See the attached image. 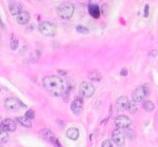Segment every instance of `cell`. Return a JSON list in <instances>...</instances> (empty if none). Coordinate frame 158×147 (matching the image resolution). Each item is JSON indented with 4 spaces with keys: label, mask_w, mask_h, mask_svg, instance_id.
I'll use <instances>...</instances> for the list:
<instances>
[{
    "label": "cell",
    "mask_w": 158,
    "mask_h": 147,
    "mask_svg": "<svg viewBox=\"0 0 158 147\" xmlns=\"http://www.w3.org/2000/svg\"><path fill=\"white\" fill-rule=\"evenodd\" d=\"M137 109H138L137 102H135L134 100H132V101H129V105H128L127 110L129 111L130 113L134 114V113L136 112V111H137Z\"/></svg>",
    "instance_id": "obj_19"
},
{
    "label": "cell",
    "mask_w": 158,
    "mask_h": 147,
    "mask_svg": "<svg viewBox=\"0 0 158 147\" xmlns=\"http://www.w3.org/2000/svg\"><path fill=\"white\" fill-rule=\"evenodd\" d=\"M43 86L49 94L53 97H60L64 94V82L57 75H48L43 79Z\"/></svg>",
    "instance_id": "obj_1"
},
{
    "label": "cell",
    "mask_w": 158,
    "mask_h": 147,
    "mask_svg": "<svg viewBox=\"0 0 158 147\" xmlns=\"http://www.w3.org/2000/svg\"><path fill=\"white\" fill-rule=\"evenodd\" d=\"M74 13V6L72 3H65L57 7V13L62 19H70Z\"/></svg>",
    "instance_id": "obj_2"
},
{
    "label": "cell",
    "mask_w": 158,
    "mask_h": 147,
    "mask_svg": "<svg viewBox=\"0 0 158 147\" xmlns=\"http://www.w3.org/2000/svg\"><path fill=\"white\" fill-rule=\"evenodd\" d=\"M114 122H115V125L117 126V128H120V129H127L132 124V121L129 119V117L125 115L117 117Z\"/></svg>",
    "instance_id": "obj_8"
},
{
    "label": "cell",
    "mask_w": 158,
    "mask_h": 147,
    "mask_svg": "<svg viewBox=\"0 0 158 147\" xmlns=\"http://www.w3.org/2000/svg\"><path fill=\"white\" fill-rule=\"evenodd\" d=\"M5 107H6L8 111L16 112V111L20 110L21 108H24V107H26V106L18 99H15V97H9V99H7L5 100Z\"/></svg>",
    "instance_id": "obj_5"
},
{
    "label": "cell",
    "mask_w": 158,
    "mask_h": 147,
    "mask_svg": "<svg viewBox=\"0 0 158 147\" xmlns=\"http://www.w3.org/2000/svg\"><path fill=\"white\" fill-rule=\"evenodd\" d=\"M90 78H91L92 80H93V81H99V80H101V75H100L99 73L98 72H93V73H92L91 75H90Z\"/></svg>",
    "instance_id": "obj_22"
},
{
    "label": "cell",
    "mask_w": 158,
    "mask_h": 147,
    "mask_svg": "<svg viewBox=\"0 0 158 147\" xmlns=\"http://www.w3.org/2000/svg\"><path fill=\"white\" fill-rule=\"evenodd\" d=\"M156 121H157V124H158V113H157V115H156Z\"/></svg>",
    "instance_id": "obj_29"
},
{
    "label": "cell",
    "mask_w": 158,
    "mask_h": 147,
    "mask_svg": "<svg viewBox=\"0 0 158 147\" xmlns=\"http://www.w3.org/2000/svg\"><path fill=\"white\" fill-rule=\"evenodd\" d=\"M37 1H42V0H37Z\"/></svg>",
    "instance_id": "obj_31"
},
{
    "label": "cell",
    "mask_w": 158,
    "mask_h": 147,
    "mask_svg": "<svg viewBox=\"0 0 158 147\" xmlns=\"http://www.w3.org/2000/svg\"><path fill=\"white\" fill-rule=\"evenodd\" d=\"M149 4H146L145 10H144V17H148V16H149Z\"/></svg>",
    "instance_id": "obj_27"
},
{
    "label": "cell",
    "mask_w": 158,
    "mask_h": 147,
    "mask_svg": "<svg viewBox=\"0 0 158 147\" xmlns=\"http://www.w3.org/2000/svg\"><path fill=\"white\" fill-rule=\"evenodd\" d=\"M79 93L83 97H92L95 93V88L92 83L84 81L80 84L79 87Z\"/></svg>",
    "instance_id": "obj_6"
},
{
    "label": "cell",
    "mask_w": 158,
    "mask_h": 147,
    "mask_svg": "<svg viewBox=\"0 0 158 147\" xmlns=\"http://www.w3.org/2000/svg\"><path fill=\"white\" fill-rule=\"evenodd\" d=\"M142 107L147 112H152L155 108L154 103L151 100H143L142 101Z\"/></svg>",
    "instance_id": "obj_17"
},
{
    "label": "cell",
    "mask_w": 158,
    "mask_h": 147,
    "mask_svg": "<svg viewBox=\"0 0 158 147\" xmlns=\"http://www.w3.org/2000/svg\"><path fill=\"white\" fill-rule=\"evenodd\" d=\"M149 88L147 84L139 86L133 91L132 100H134V101L137 103H140L145 99V97L147 96H149Z\"/></svg>",
    "instance_id": "obj_3"
},
{
    "label": "cell",
    "mask_w": 158,
    "mask_h": 147,
    "mask_svg": "<svg viewBox=\"0 0 158 147\" xmlns=\"http://www.w3.org/2000/svg\"><path fill=\"white\" fill-rule=\"evenodd\" d=\"M16 121H13V119H4L0 122V129L4 130L6 132H13L16 129Z\"/></svg>",
    "instance_id": "obj_9"
},
{
    "label": "cell",
    "mask_w": 158,
    "mask_h": 147,
    "mask_svg": "<svg viewBox=\"0 0 158 147\" xmlns=\"http://www.w3.org/2000/svg\"><path fill=\"white\" fill-rule=\"evenodd\" d=\"M76 31H77V32H79V34H88L90 32L89 29L87 28V27L83 26V25H77V26H76Z\"/></svg>",
    "instance_id": "obj_21"
},
{
    "label": "cell",
    "mask_w": 158,
    "mask_h": 147,
    "mask_svg": "<svg viewBox=\"0 0 158 147\" xmlns=\"http://www.w3.org/2000/svg\"><path fill=\"white\" fill-rule=\"evenodd\" d=\"M83 107V99L82 97H76V99L73 100L70 104V109H72V113L75 114V115H78L79 113L81 112Z\"/></svg>",
    "instance_id": "obj_11"
},
{
    "label": "cell",
    "mask_w": 158,
    "mask_h": 147,
    "mask_svg": "<svg viewBox=\"0 0 158 147\" xmlns=\"http://www.w3.org/2000/svg\"><path fill=\"white\" fill-rule=\"evenodd\" d=\"M129 99L126 96H121L116 99L115 106L119 111H125L127 110L128 105H129Z\"/></svg>",
    "instance_id": "obj_12"
},
{
    "label": "cell",
    "mask_w": 158,
    "mask_h": 147,
    "mask_svg": "<svg viewBox=\"0 0 158 147\" xmlns=\"http://www.w3.org/2000/svg\"><path fill=\"white\" fill-rule=\"evenodd\" d=\"M25 118L28 119H34L35 118V113L34 110H32V109H30V110H28L27 112L25 113Z\"/></svg>",
    "instance_id": "obj_24"
},
{
    "label": "cell",
    "mask_w": 158,
    "mask_h": 147,
    "mask_svg": "<svg viewBox=\"0 0 158 147\" xmlns=\"http://www.w3.org/2000/svg\"><path fill=\"white\" fill-rule=\"evenodd\" d=\"M40 134H41V136L45 138V140H49V141H51V142L53 143V144H54V145L61 146V145H60V143H59V142H58V140H57V138L53 136V132L50 131V130H48V129H44V130H42V131L40 132Z\"/></svg>",
    "instance_id": "obj_10"
},
{
    "label": "cell",
    "mask_w": 158,
    "mask_h": 147,
    "mask_svg": "<svg viewBox=\"0 0 158 147\" xmlns=\"http://www.w3.org/2000/svg\"><path fill=\"white\" fill-rule=\"evenodd\" d=\"M8 140H9V134H8V132L0 129V144L6 143Z\"/></svg>",
    "instance_id": "obj_20"
},
{
    "label": "cell",
    "mask_w": 158,
    "mask_h": 147,
    "mask_svg": "<svg viewBox=\"0 0 158 147\" xmlns=\"http://www.w3.org/2000/svg\"><path fill=\"white\" fill-rule=\"evenodd\" d=\"M10 13L12 15H18L21 11H23V7L20 3H13L9 6Z\"/></svg>",
    "instance_id": "obj_16"
},
{
    "label": "cell",
    "mask_w": 158,
    "mask_h": 147,
    "mask_svg": "<svg viewBox=\"0 0 158 147\" xmlns=\"http://www.w3.org/2000/svg\"><path fill=\"white\" fill-rule=\"evenodd\" d=\"M66 136L68 138H70V140H76L79 138V130L77 128H74V127L70 128V129L67 130Z\"/></svg>",
    "instance_id": "obj_14"
},
{
    "label": "cell",
    "mask_w": 158,
    "mask_h": 147,
    "mask_svg": "<svg viewBox=\"0 0 158 147\" xmlns=\"http://www.w3.org/2000/svg\"><path fill=\"white\" fill-rule=\"evenodd\" d=\"M16 21L20 25H26L30 21V13L26 11H21L18 15H16Z\"/></svg>",
    "instance_id": "obj_13"
},
{
    "label": "cell",
    "mask_w": 158,
    "mask_h": 147,
    "mask_svg": "<svg viewBox=\"0 0 158 147\" xmlns=\"http://www.w3.org/2000/svg\"><path fill=\"white\" fill-rule=\"evenodd\" d=\"M125 138H126L125 132H123V130L120 129V128H117V129L113 130V133H111V140L117 146L124 145Z\"/></svg>",
    "instance_id": "obj_7"
},
{
    "label": "cell",
    "mask_w": 158,
    "mask_h": 147,
    "mask_svg": "<svg viewBox=\"0 0 158 147\" xmlns=\"http://www.w3.org/2000/svg\"><path fill=\"white\" fill-rule=\"evenodd\" d=\"M1 121H2V118H1V117H0V122H1Z\"/></svg>",
    "instance_id": "obj_30"
},
{
    "label": "cell",
    "mask_w": 158,
    "mask_h": 147,
    "mask_svg": "<svg viewBox=\"0 0 158 147\" xmlns=\"http://www.w3.org/2000/svg\"><path fill=\"white\" fill-rule=\"evenodd\" d=\"M17 121H18L21 125H22V126L26 127V128L32 127V121H31V119H26L25 117H24V118H22V117L18 118V119H17Z\"/></svg>",
    "instance_id": "obj_18"
},
{
    "label": "cell",
    "mask_w": 158,
    "mask_h": 147,
    "mask_svg": "<svg viewBox=\"0 0 158 147\" xmlns=\"http://www.w3.org/2000/svg\"><path fill=\"white\" fill-rule=\"evenodd\" d=\"M128 69L127 68H123L121 71H120V75H122V77H126V75H128Z\"/></svg>",
    "instance_id": "obj_28"
},
{
    "label": "cell",
    "mask_w": 158,
    "mask_h": 147,
    "mask_svg": "<svg viewBox=\"0 0 158 147\" xmlns=\"http://www.w3.org/2000/svg\"><path fill=\"white\" fill-rule=\"evenodd\" d=\"M148 56H151V58H156V56H158V50H156V49H154V50H151L148 53Z\"/></svg>",
    "instance_id": "obj_26"
},
{
    "label": "cell",
    "mask_w": 158,
    "mask_h": 147,
    "mask_svg": "<svg viewBox=\"0 0 158 147\" xmlns=\"http://www.w3.org/2000/svg\"><path fill=\"white\" fill-rule=\"evenodd\" d=\"M101 146H102V147H113V146H115V144H114V143L113 142V140H105L102 142Z\"/></svg>",
    "instance_id": "obj_25"
},
{
    "label": "cell",
    "mask_w": 158,
    "mask_h": 147,
    "mask_svg": "<svg viewBox=\"0 0 158 147\" xmlns=\"http://www.w3.org/2000/svg\"><path fill=\"white\" fill-rule=\"evenodd\" d=\"M17 48H18V39H16L13 36L12 39H11V49L13 51H15Z\"/></svg>",
    "instance_id": "obj_23"
},
{
    "label": "cell",
    "mask_w": 158,
    "mask_h": 147,
    "mask_svg": "<svg viewBox=\"0 0 158 147\" xmlns=\"http://www.w3.org/2000/svg\"><path fill=\"white\" fill-rule=\"evenodd\" d=\"M88 9H89L90 15L93 18H95V19H97L100 16V9L96 4H90Z\"/></svg>",
    "instance_id": "obj_15"
},
{
    "label": "cell",
    "mask_w": 158,
    "mask_h": 147,
    "mask_svg": "<svg viewBox=\"0 0 158 147\" xmlns=\"http://www.w3.org/2000/svg\"><path fill=\"white\" fill-rule=\"evenodd\" d=\"M39 32L46 36H54L57 32L55 24L50 22V21H44L39 24Z\"/></svg>",
    "instance_id": "obj_4"
}]
</instances>
